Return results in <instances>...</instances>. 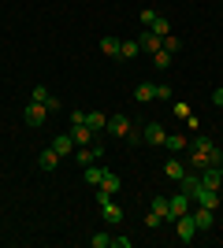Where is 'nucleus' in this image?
I'll return each mask as SVG.
<instances>
[{
	"label": "nucleus",
	"instance_id": "nucleus-15",
	"mask_svg": "<svg viewBox=\"0 0 223 248\" xmlns=\"http://www.w3.org/2000/svg\"><path fill=\"white\" fill-rule=\"evenodd\" d=\"M134 100H138V104H149V100H156V85H149V82H138V85H134Z\"/></svg>",
	"mask_w": 223,
	"mask_h": 248
},
{
	"label": "nucleus",
	"instance_id": "nucleus-10",
	"mask_svg": "<svg viewBox=\"0 0 223 248\" xmlns=\"http://www.w3.org/2000/svg\"><path fill=\"white\" fill-rule=\"evenodd\" d=\"M190 215H193V222H197V233H208V230L216 226V211H208V207H197V204H193Z\"/></svg>",
	"mask_w": 223,
	"mask_h": 248
},
{
	"label": "nucleus",
	"instance_id": "nucleus-6",
	"mask_svg": "<svg viewBox=\"0 0 223 248\" xmlns=\"http://www.w3.org/2000/svg\"><path fill=\"white\" fill-rule=\"evenodd\" d=\"M175 237H179L182 245H193V241H197V222H193V215L175 218Z\"/></svg>",
	"mask_w": 223,
	"mask_h": 248
},
{
	"label": "nucleus",
	"instance_id": "nucleus-30",
	"mask_svg": "<svg viewBox=\"0 0 223 248\" xmlns=\"http://www.w3.org/2000/svg\"><path fill=\"white\" fill-rule=\"evenodd\" d=\"M153 19H156V11H153V8H141V26H145V30L153 26Z\"/></svg>",
	"mask_w": 223,
	"mask_h": 248
},
{
	"label": "nucleus",
	"instance_id": "nucleus-23",
	"mask_svg": "<svg viewBox=\"0 0 223 248\" xmlns=\"http://www.w3.org/2000/svg\"><path fill=\"white\" fill-rule=\"evenodd\" d=\"M153 67H156V71H168L171 67V52H164V48L153 52Z\"/></svg>",
	"mask_w": 223,
	"mask_h": 248
},
{
	"label": "nucleus",
	"instance_id": "nucleus-25",
	"mask_svg": "<svg viewBox=\"0 0 223 248\" xmlns=\"http://www.w3.org/2000/svg\"><path fill=\"white\" fill-rule=\"evenodd\" d=\"M149 30H153V33H160V37H168V33H171V22L164 19V15H156V19H153V26H149Z\"/></svg>",
	"mask_w": 223,
	"mask_h": 248
},
{
	"label": "nucleus",
	"instance_id": "nucleus-34",
	"mask_svg": "<svg viewBox=\"0 0 223 248\" xmlns=\"http://www.w3.org/2000/svg\"><path fill=\"white\" fill-rule=\"evenodd\" d=\"M212 104H216V108H223V85H220V89H212Z\"/></svg>",
	"mask_w": 223,
	"mask_h": 248
},
{
	"label": "nucleus",
	"instance_id": "nucleus-28",
	"mask_svg": "<svg viewBox=\"0 0 223 248\" xmlns=\"http://www.w3.org/2000/svg\"><path fill=\"white\" fill-rule=\"evenodd\" d=\"M160 48H164V52H171V56H175V52L182 48V41H179V37H175V33H168V37H164V45H160Z\"/></svg>",
	"mask_w": 223,
	"mask_h": 248
},
{
	"label": "nucleus",
	"instance_id": "nucleus-5",
	"mask_svg": "<svg viewBox=\"0 0 223 248\" xmlns=\"http://www.w3.org/2000/svg\"><path fill=\"white\" fill-rule=\"evenodd\" d=\"M190 200H193L197 207H208V211H216V207H220V200H223V193H220V189H205V186H197V189L190 193Z\"/></svg>",
	"mask_w": 223,
	"mask_h": 248
},
{
	"label": "nucleus",
	"instance_id": "nucleus-1",
	"mask_svg": "<svg viewBox=\"0 0 223 248\" xmlns=\"http://www.w3.org/2000/svg\"><path fill=\"white\" fill-rule=\"evenodd\" d=\"M223 152L212 145V137H193L190 141V152H186V167L190 170H205L208 163H220Z\"/></svg>",
	"mask_w": 223,
	"mask_h": 248
},
{
	"label": "nucleus",
	"instance_id": "nucleus-17",
	"mask_svg": "<svg viewBox=\"0 0 223 248\" xmlns=\"http://www.w3.org/2000/svg\"><path fill=\"white\" fill-rule=\"evenodd\" d=\"M52 148H56L60 155H74V137H71V134H60V137L52 141Z\"/></svg>",
	"mask_w": 223,
	"mask_h": 248
},
{
	"label": "nucleus",
	"instance_id": "nucleus-3",
	"mask_svg": "<svg viewBox=\"0 0 223 248\" xmlns=\"http://www.w3.org/2000/svg\"><path fill=\"white\" fill-rule=\"evenodd\" d=\"M97 204H101V218H104L108 226H119V222H123V207H116L112 193H104V189H97Z\"/></svg>",
	"mask_w": 223,
	"mask_h": 248
},
{
	"label": "nucleus",
	"instance_id": "nucleus-12",
	"mask_svg": "<svg viewBox=\"0 0 223 248\" xmlns=\"http://www.w3.org/2000/svg\"><path fill=\"white\" fill-rule=\"evenodd\" d=\"M138 45H141V52H160V45H164V37L160 33H153V30H141V37H138Z\"/></svg>",
	"mask_w": 223,
	"mask_h": 248
},
{
	"label": "nucleus",
	"instance_id": "nucleus-7",
	"mask_svg": "<svg viewBox=\"0 0 223 248\" xmlns=\"http://www.w3.org/2000/svg\"><path fill=\"white\" fill-rule=\"evenodd\" d=\"M164 137H168L164 123H160V119H149L145 130H141V145H164Z\"/></svg>",
	"mask_w": 223,
	"mask_h": 248
},
{
	"label": "nucleus",
	"instance_id": "nucleus-9",
	"mask_svg": "<svg viewBox=\"0 0 223 248\" xmlns=\"http://www.w3.org/2000/svg\"><path fill=\"white\" fill-rule=\"evenodd\" d=\"M49 115H52V111H49V108H45V104L30 100V104H26V111H22V119H26V126H41L45 119H49Z\"/></svg>",
	"mask_w": 223,
	"mask_h": 248
},
{
	"label": "nucleus",
	"instance_id": "nucleus-20",
	"mask_svg": "<svg viewBox=\"0 0 223 248\" xmlns=\"http://www.w3.org/2000/svg\"><path fill=\"white\" fill-rule=\"evenodd\" d=\"M119 37H104V41H101V52H104V56H112V60H119Z\"/></svg>",
	"mask_w": 223,
	"mask_h": 248
},
{
	"label": "nucleus",
	"instance_id": "nucleus-24",
	"mask_svg": "<svg viewBox=\"0 0 223 248\" xmlns=\"http://www.w3.org/2000/svg\"><path fill=\"white\" fill-rule=\"evenodd\" d=\"M149 211H156L164 222H168V197H153V204H149Z\"/></svg>",
	"mask_w": 223,
	"mask_h": 248
},
{
	"label": "nucleus",
	"instance_id": "nucleus-36",
	"mask_svg": "<svg viewBox=\"0 0 223 248\" xmlns=\"http://www.w3.org/2000/svg\"><path fill=\"white\" fill-rule=\"evenodd\" d=\"M220 167H223V159H220Z\"/></svg>",
	"mask_w": 223,
	"mask_h": 248
},
{
	"label": "nucleus",
	"instance_id": "nucleus-19",
	"mask_svg": "<svg viewBox=\"0 0 223 248\" xmlns=\"http://www.w3.org/2000/svg\"><path fill=\"white\" fill-rule=\"evenodd\" d=\"M86 126H93V130H104V126H108V115H104V111H86Z\"/></svg>",
	"mask_w": 223,
	"mask_h": 248
},
{
	"label": "nucleus",
	"instance_id": "nucleus-35",
	"mask_svg": "<svg viewBox=\"0 0 223 248\" xmlns=\"http://www.w3.org/2000/svg\"><path fill=\"white\" fill-rule=\"evenodd\" d=\"M220 193H223V182H220Z\"/></svg>",
	"mask_w": 223,
	"mask_h": 248
},
{
	"label": "nucleus",
	"instance_id": "nucleus-16",
	"mask_svg": "<svg viewBox=\"0 0 223 248\" xmlns=\"http://www.w3.org/2000/svg\"><path fill=\"white\" fill-rule=\"evenodd\" d=\"M104 167H97V163H89V167H82V178L86 182H89V186H101V182H104Z\"/></svg>",
	"mask_w": 223,
	"mask_h": 248
},
{
	"label": "nucleus",
	"instance_id": "nucleus-33",
	"mask_svg": "<svg viewBox=\"0 0 223 248\" xmlns=\"http://www.w3.org/2000/svg\"><path fill=\"white\" fill-rule=\"evenodd\" d=\"M112 245H116V248H130L134 241H130V237H112Z\"/></svg>",
	"mask_w": 223,
	"mask_h": 248
},
{
	"label": "nucleus",
	"instance_id": "nucleus-11",
	"mask_svg": "<svg viewBox=\"0 0 223 248\" xmlns=\"http://www.w3.org/2000/svg\"><path fill=\"white\" fill-rule=\"evenodd\" d=\"M164 148H171V155L190 152V137H186V134H168V137H164Z\"/></svg>",
	"mask_w": 223,
	"mask_h": 248
},
{
	"label": "nucleus",
	"instance_id": "nucleus-13",
	"mask_svg": "<svg viewBox=\"0 0 223 248\" xmlns=\"http://www.w3.org/2000/svg\"><path fill=\"white\" fill-rule=\"evenodd\" d=\"M60 159H64V155H60L52 145H49L41 155H37V167H41V170H56V167H60Z\"/></svg>",
	"mask_w": 223,
	"mask_h": 248
},
{
	"label": "nucleus",
	"instance_id": "nucleus-8",
	"mask_svg": "<svg viewBox=\"0 0 223 248\" xmlns=\"http://www.w3.org/2000/svg\"><path fill=\"white\" fill-rule=\"evenodd\" d=\"M101 134V130H93V126H86V123H71V137H74V148H86V145H93V137Z\"/></svg>",
	"mask_w": 223,
	"mask_h": 248
},
{
	"label": "nucleus",
	"instance_id": "nucleus-14",
	"mask_svg": "<svg viewBox=\"0 0 223 248\" xmlns=\"http://www.w3.org/2000/svg\"><path fill=\"white\" fill-rule=\"evenodd\" d=\"M164 174H168L171 182H182V178H186V163H182V159H175V155H171L168 163H164Z\"/></svg>",
	"mask_w": 223,
	"mask_h": 248
},
{
	"label": "nucleus",
	"instance_id": "nucleus-29",
	"mask_svg": "<svg viewBox=\"0 0 223 248\" xmlns=\"http://www.w3.org/2000/svg\"><path fill=\"white\" fill-rule=\"evenodd\" d=\"M171 111L179 115V119H190V104H182V100H175V104H171Z\"/></svg>",
	"mask_w": 223,
	"mask_h": 248
},
{
	"label": "nucleus",
	"instance_id": "nucleus-22",
	"mask_svg": "<svg viewBox=\"0 0 223 248\" xmlns=\"http://www.w3.org/2000/svg\"><path fill=\"white\" fill-rule=\"evenodd\" d=\"M119 186H123V182H119V178L112 174V170H108V174H104V182H101L97 189H104V193H112V197H116V193H119Z\"/></svg>",
	"mask_w": 223,
	"mask_h": 248
},
{
	"label": "nucleus",
	"instance_id": "nucleus-2",
	"mask_svg": "<svg viewBox=\"0 0 223 248\" xmlns=\"http://www.w3.org/2000/svg\"><path fill=\"white\" fill-rule=\"evenodd\" d=\"M104 130H108L112 137H127L130 145H141V134L134 130V126H130V119H127V115H112Z\"/></svg>",
	"mask_w": 223,
	"mask_h": 248
},
{
	"label": "nucleus",
	"instance_id": "nucleus-21",
	"mask_svg": "<svg viewBox=\"0 0 223 248\" xmlns=\"http://www.w3.org/2000/svg\"><path fill=\"white\" fill-rule=\"evenodd\" d=\"M138 52H141L138 41H123V45H119V60H134Z\"/></svg>",
	"mask_w": 223,
	"mask_h": 248
},
{
	"label": "nucleus",
	"instance_id": "nucleus-27",
	"mask_svg": "<svg viewBox=\"0 0 223 248\" xmlns=\"http://www.w3.org/2000/svg\"><path fill=\"white\" fill-rule=\"evenodd\" d=\"M30 100H37V104H49V100H52V93H49L45 85H34V89H30Z\"/></svg>",
	"mask_w": 223,
	"mask_h": 248
},
{
	"label": "nucleus",
	"instance_id": "nucleus-31",
	"mask_svg": "<svg viewBox=\"0 0 223 248\" xmlns=\"http://www.w3.org/2000/svg\"><path fill=\"white\" fill-rule=\"evenodd\" d=\"M160 222H164V218H160V215H156V211H149V215H145V226H149V230H156V226H160Z\"/></svg>",
	"mask_w": 223,
	"mask_h": 248
},
{
	"label": "nucleus",
	"instance_id": "nucleus-32",
	"mask_svg": "<svg viewBox=\"0 0 223 248\" xmlns=\"http://www.w3.org/2000/svg\"><path fill=\"white\" fill-rule=\"evenodd\" d=\"M156 100H171V85H164V82L156 85Z\"/></svg>",
	"mask_w": 223,
	"mask_h": 248
},
{
	"label": "nucleus",
	"instance_id": "nucleus-26",
	"mask_svg": "<svg viewBox=\"0 0 223 248\" xmlns=\"http://www.w3.org/2000/svg\"><path fill=\"white\" fill-rule=\"evenodd\" d=\"M89 245H93V248H108V245H112V233H108V230H97L93 237H89Z\"/></svg>",
	"mask_w": 223,
	"mask_h": 248
},
{
	"label": "nucleus",
	"instance_id": "nucleus-18",
	"mask_svg": "<svg viewBox=\"0 0 223 248\" xmlns=\"http://www.w3.org/2000/svg\"><path fill=\"white\" fill-rule=\"evenodd\" d=\"M74 163H78V167H89V163H97V152H93V145L74 148Z\"/></svg>",
	"mask_w": 223,
	"mask_h": 248
},
{
	"label": "nucleus",
	"instance_id": "nucleus-4",
	"mask_svg": "<svg viewBox=\"0 0 223 248\" xmlns=\"http://www.w3.org/2000/svg\"><path fill=\"white\" fill-rule=\"evenodd\" d=\"M193 211V200H190V193H175V197H168V222H175L179 215H190Z\"/></svg>",
	"mask_w": 223,
	"mask_h": 248
}]
</instances>
